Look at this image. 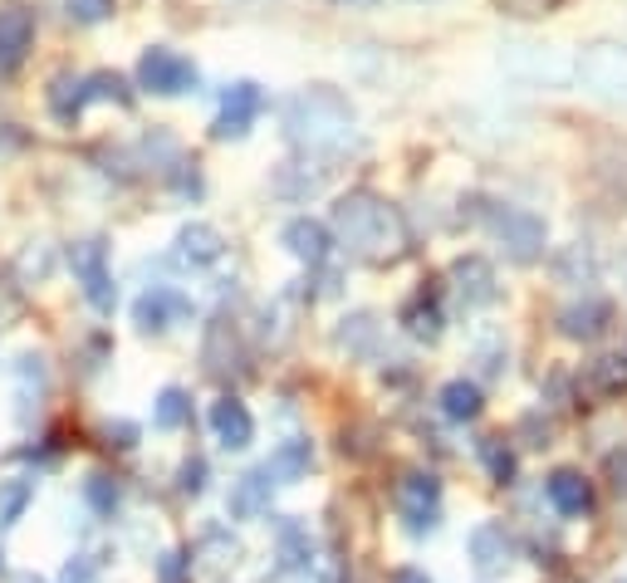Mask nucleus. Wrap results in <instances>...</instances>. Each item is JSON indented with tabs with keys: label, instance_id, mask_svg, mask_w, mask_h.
<instances>
[{
	"label": "nucleus",
	"instance_id": "1",
	"mask_svg": "<svg viewBox=\"0 0 627 583\" xmlns=\"http://www.w3.org/2000/svg\"><path fill=\"white\" fill-rule=\"evenodd\" d=\"M329 236L339 240L348 256L368 260V265H392V260H402L411 250V231H407V221H402V211L368 187L343 191V197L333 201Z\"/></svg>",
	"mask_w": 627,
	"mask_h": 583
},
{
	"label": "nucleus",
	"instance_id": "2",
	"mask_svg": "<svg viewBox=\"0 0 627 583\" xmlns=\"http://www.w3.org/2000/svg\"><path fill=\"white\" fill-rule=\"evenodd\" d=\"M280 123L290 148H299L304 158H343L348 148H358V109L333 84H309L290 94Z\"/></svg>",
	"mask_w": 627,
	"mask_h": 583
},
{
	"label": "nucleus",
	"instance_id": "3",
	"mask_svg": "<svg viewBox=\"0 0 627 583\" xmlns=\"http://www.w3.org/2000/svg\"><path fill=\"white\" fill-rule=\"evenodd\" d=\"M568 79H574L578 89H588L593 99L627 109V45H617V40L583 45V50L574 54V64H568Z\"/></svg>",
	"mask_w": 627,
	"mask_h": 583
},
{
	"label": "nucleus",
	"instance_id": "4",
	"mask_svg": "<svg viewBox=\"0 0 627 583\" xmlns=\"http://www.w3.org/2000/svg\"><path fill=\"white\" fill-rule=\"evenodd\" d=\"M480 221H485V231L500 240V250H505L515 265H534V260L544 256L549 226L534 216V211L509 207V201H485V207H480Z\"/></svg>",
	"mask_w": 627,
	"mask_h": 583
},
{
	"label": "nucleus",
	"instance_id": "5",
	"mask_svg": "<svg viewBox=\"0 0 627 583\" xmlns=\"http://www.w3.org/2000/svg\"><path fill=\"white\" fill-rule=\"evenodd\" d=\"M69 270H74L78 289H84V299L98 309V314H113L118 305V285H113V270H108V246L98 236L88 240H74L69 246Z\"/></svg>",
	"mask_w": 627,
	"mask_h": 583
},
{
	"label": "nucleus",
	"instance_id": "6",
	"mask_svg": "<svg viewBox=\"0 0 627 583\" xmlns=\"http://www.w3.org/2000/svg\"><path fill=\"white\" fill-rule=\"evenodd\" d=\"M137 84H143L147 94H157V99H182V94H192L196 84H201V74H196V64L186 60V54L167 50V45H152V50H143V60H137Z\"/></svg>",
	"mask_w": 627,
	"mask_h": 583
},
{
	"label": "nucleus",
	"instance_id": "7",
	"mask_svg": "<svg viewBox=\"0 0 627 583\" xmlns=\"http://www.w3.org/2000/svg\"><path fill=\"white\" fill-rule=\"evenodd\" d=\"M265 113V94L260 84L241 79L221 94V113H216V138H245L255 128V119Z\"/></svg>",
	"mask_w": 627,
	"mask_h": 583
},
{
	"label": "nucleus",
	"instance_id": "8",
	"mask_svg": "<svg viewBox=\"0 0 627 583\" xmlns=\"http://www.w3.org/2000/svg\"><path fill=\"white\" fill-rule=\"evenodd\" d=\"M397 505H402V520H407L411 534L437 530V514H441V485H437V475L411 471L407 481H402V491H397Z\"/></svg>",
	"mask_w": 627,
	"mask_h": 583
},
{
	"label": "nucleus",
	"instance_id": "9",
	"mask_svg": "<svg viewBox=\"0 0 627 583\" xmlns=\"http://www.w3.org/2000/svg\"><path fill=\"white\" fill-rule=\"evenodd\" d=\"M280 240H284V250H290L294 260H304V265H323V260L333 256V236H329V226L323 221H314V216H294V221H284V231H280Z\"/></svg>",
	"mask_w": 627,
	"mask_h": 583
},
{
	"label": "nucleus",
	"instance_id": "10",
	"mask_svg": "<svg viewBox=\"0 0 627 583\" xmlns=\"http://www.w3.org/2000/svg\"><path fill=\"white\" fill-rule=\"evenodd\" d=\"M35 45V11L25 5H0V74H10Z\"/></svg>",
	"mask_w": 627,
	"mask_h": 583
},
{
	"label": "nucleus",
	"instance_id": "11",
	"mask_svg": "<svg viewBox=\"0 0 627 583\" xmlns=\"http://www.w3.org/2000/svg\"><path fill=\"white\" fill-rule=\"evenodd\" d=\"M186 314H192V305H186L176 289H167V285L137 295V305H133V319H137L143 334H162V328H172L176 319H186Z\"/></svg>",
	"mask_w": 627,
	"mask_h": 583
},
{
	"label": "nucleus",
	"instance_id": "12",
	"mask_svg": "<svg viewBox=\"0 0 627 583\" xmlns=\"http://www.w3.org/2000/svg\"><path fill=\"white\" fill-rule=\"evenodd\" d=\"M613 324V305H607L603 295H583V299H574V305L558 314V334L564 338H598L603 328Z\"/></svg>",
	"mask_w": 627,
	"mask_h": 583
},
{
	"label": "nucleus",
	"instance_id": "13",
	"mask_svg": "<svg viewBox=\"0 0 627 583\" xmlns=\"http://www.w3.org/2000/svg\"><path fill=\"white\" fill-rule=\"evenodd\" d=\"M466 554L476 559V569L495 573V569H505V563L515 559V539L505 534V524L485 520V524H476V530L466 534Z\"/></svg>",
	"mask_w": 627,
	"mask_h": 583
},
{
	"label": "nucleus",
	"instance_id": "14",
	"mask_svg": "<svg viewBox=\"0 0 627 583\" xmlns=\"http://www.w3.org/2000/svg\"><path fill=\"white\" fill-rule=\"evenodd\" d=\"M211 432L216 442L225 446V451H245V446L255 442V417L245 402H235V397H221V402L211 407Z\"/></svg>",
	"mask_w": 627,
	"mask_h": 583
},
{
	"label": "nucleus",
	"instance_id": "15",
	"mask_svg": "<svg viewBox=\"0 0 627 583\" xmlns=\"http://www.w3.org/2000/svg\"><path fill=\"white\" fill-rule=\"evenodd\" d=\"M544 495H549V505H554L558 514H568V520H578V514L593 510V485H588L578 471H554L544 481Z\"/></svg>",
	"mask_w": 627,
	"mask_h": 583
},
{
	"label": "nucleus",
	"instance_id": "16",
	"mask_svg": "<svg viewBox=\"0 0 627 583\" xmlns=\"http://www.w3.org/2000/svg\"><path fill=\"white\" fill-rule=\"evenodd\" d=\"M221 250H225V240H221V231L216 226H206V221H192V226H182L176 231V260L182 265H216L221 260Z\"/></svg>",
	"mask_w": 627,
	"mask_h": 583
},
{
	"label": "nucleus",
	"instance_id": "17",
	"mask_svg": "<svg viewBox=\"0 0 627 583\" xmlns=\"http://www.w3.org/2000/svg\"><path fill=\"white\" fill-rule=\"evenodd\" d=\"M451 280H456V295L466 299V305H490V299L500 295L495 270H490V260H480V256H460L456 265H451Z\"/></svg>",
	"mask_w": 627,
	"mask_h": 583
},
{
	"label": "nucleus",
	"instance_id": "18",
	"mask_svg": "<svg viewBox=\"0 0 627 583\" xmlns=\"http://www.w3.org/2000/svg\"><path fill=\"white\" fill-rule=\"evenodd\" d=\"M45 99H49V113H54L59 123H74L78 113L94 103V99H88V74H69V70L54 74V79H49V94H45Z\"/></svg>",
	"mask_w": 627,
	"mask_h": 583
},
{
	"label": "nucleus",
	"instance_id": "19",
	"mask_svg": "<svg viewBox=\"0 0 627 583\" xmlns=\"http://www.w3.org/2000/svg\"><path fill=\"white\" fill-rule=\"evenodd\" d=\"M505 70L544 79V84L568 79V64H554V54H544V45H505Z\"/></svg>",
	"mask_w": 627,
	"mask_h": 583
},
{
	"label": "nucleus",
	"instance_id": "20",
	"mask_svg": "<svg viewBox=\"0 0 627 583\" xmlns=\"http://www.w3.org/2000/svg\"><path fill=\"white\" fill-rule=\"evenodd\" d=\"M270 475L265 471H250V475H241L235 481V491H231V514H241V520H255V514H265L270 510Z\"/></svg>",
	"mask_w": 627,
	"mask_h": 583
},
{
	"label": "nucleus",
	"instance_id": "21",
	"mask_svg": "<svg viewBox=\"0 0 627 583\" xmlns=\"http://www.w3.org/2000/svg\"><path fill=\"white\" fill-rule=\"evenodd\" d=\"M558 280H568V285H593L598 275V256H593V240H574V246H564V256L554 260Z\"/></svg>",
	"mask_w": 627,
	"mask_h": 583
},
{
	"label": "nucleus",
	"instance_id": "22",
	"mask_svg": "<svg viewBox=\"0 0 627 583\" xmlns=\"http://www.w3.org/2000/svg\"><path fill=\"white\" fill-rule=\"evenodd\" d=\"M309 461H314V451H309V442H284L280 451L270 456V461L260 466L270 481H299L304 471H309Z\"/></svg>",
	"mask_w": 627,
	"mask_h": 583
},
{
	"label": "nucleus",
	"instance_id": "23",
	"mask_svg": "<svg viewBox=\"0 0 627 583\" xmlns=\"http://www.w3.org/2000/svg\"><path fill=\"white\" fill-rule=\"evenodd\" d=\"M441 412H446L451 422H470V417H480V387L466 383V377H451V383L441 387Z\"/></svg>",
	"mask_w": 627,
	"mask_h": 583
},
{
	"label": "nucleus",
	"instance_id": "24",
	"mask_svg": "<svg viewBox=\"0 0 627 583\" xmlns=\"http://www.w3.org/2000/svg\"><path fill=\"white\" fill-rule=\"evenodd\" d=\"M402 324H407L411 338H437L441 334V305L431 295H417L407 309H402Z\"/></svg>",
	"mask_w": 627,
	"mask_h": 583
},
{
	"label": "nucleus",
	"instance_id": "25",
	"mask_svg": "<svg viewBox=\"0 0 627 583\" xmlns=\"http://www.w3.org/2000/svg\"><path fill=\"white\" fill-rule=\"evenodd\" d=\"M186 412H192V402H186L182 387H162V397H157V412L152 422L162 426V432H176V426L186 422Z\"/></svg>",
	"mask_w": 627,
	"mask_h": 583
},
{
	"label": "nucleus",
	"instance_id": "26",
	"mask_svg": "<svg viewBox=\"0 0 627 583\" xmlns=\"http://www.w3.org/2000/svg\"><path fill=\"white\" fill-rule=\"evenodd\" d=\"M598 172L627 197V142H607V148L598 152Z\"/></svg>",
	"mask_w": 627,
	"mask_h": 583
},
{
	"label": "nucleus",
	"instance_id": "27",
	"mask_svg": "<svg viewBox=\"0 0 627 583\" xmlns=\"http://www.w3.org/2000/svg\"><path fill=\"white\" fill-rule=\"evenodd\" d=\"M309 554H314L309 534H304L299 524H284V530H280V559H284V569H299Z\"/></svg>",
	"mask_w": 627,
	"mask_h": 583
},
{
	"label": "nucleus",
	"instance_id": "28",
	"mask_svg": "<svg viewBox=\"0 0 627 583\" xmlns=\"http://www.w3.org/2000/svg\"><path fill=\"white\" fill-rule=\"evenodd\" d=\"M118 0H64V15L74 25H103L108 15H113Z\"/></svg>",
	"mask_w": 627,
	"mask_h": 583
},
{
	"label": "nucleus",
	"instance_id": "29",
	"mask_svg": "<svg viewBox=\"0 0 627 583\" xmlns=\"http://www.w3.org/2000/svg\"><path fill=\"white\" fill-rule=\"evenodd\" d=\"M372 334H378L372 314H353V319H343V328H339V348H368Z\"/></svg>",
	"mask_w": 627,
	"mask_h": 583
},
{
	"label": "nucleus",
	"instance_id": "30",
	"mask_svg": "<svg viewBox=\"0 0 627 583\" xmlns=\"http://www.w3.org/2000/svg\"><path fill=\"white\" fill-rule=\"evenodd\" d=\"M480 456H485L490 475H495L500 485L515 481V456H509V446H505V442H485V446H480Z\"/></svg>",
	"mask_w": 627,
	"mask_h": 583
},
{
	"label": "nucleus",
	"instance_id": "31",
	"mask_svg": "<svg viewBox=\"0 0 627 583\" xmlns=\"http://www.w3.org/2000/svg\"><path fill=\"white\" fill-rule=\"evenodd\" d=\"M505 15H515V21H539V15H554L564 0H495Z\"/></svg>",
	"mask_w": 627,
	"mask_h": 583
},
{
	"label": "nucleus",
	"instance_id": "32",
	"mask_svg": "<svg viewBox=\"0 0 627 583\" xmlns=\"http://www.w3.org/2000/svg\"><path fill=\"white\" fill-rule=\"evenodd\" d=\"M29 495H35V485H29V481L5 485V491H0V520H5V524H15V520H20V510H25V505H29Z\"/></svg>",
	"mask_w": 627,
	"mask_h": 583
},
{
	"label": "nucleus",
	"instance_id": "33",
	"mask_svg": "<svg viewBox=\"0 0 627 583\" xmlns=\"http://www.w3.org/2000/svg\"><path fill=\"white\" fill-rule=\"evenodd\" d=\"M84 495H88V505H94L98 514H113V505H118V485L108 481V475H94Z\"/></svg>",
	"mask_w": 627,
	"mask_h": 583
},
{
	"label": "nucleus",
	"instance_id": "34",
	"mask_svg": "<svg viewBox=\"0 0 627 583\" xmlns=\"http://www.w3.org/2000/svg\"><path fill=\"white\" fill-rule=\"evenodd\" d=\"M182 491L186 495H201L206 491V461H201V456H192V461L182 466Z\"/></svg>",
	"mask_w": 627,
	"mask_h": 583
},
{
	"label": "nucleus",
	"instance_id": "35",
	"mask_svg": "<svg viewBox=\"0 0 627 583\" xmlns=\"http://www.w3.org/2000/svg\"><path fill=\"white\" fill-rule=\"evenodd\" d=\"M176 559H182V554H167L162 559V583H182V563Z\"/></svg>",
	"mask_w": 627,
	"mask_h": 583
},
{
	"label": "nucleus",
	"instance_id": "36",
	"mask_svg": "<svg viewBox=\"0 0 627 583\" xmlns=\"http://www.w3.org/2000/svg\"><path fill=\"white\" fill-rule=\"evenodd\" d=\"M613 475H617V495H627V456H613Z\"/></svg>",
	"mask_w": 627,
	"mask_h": 583
},
{
	"label": "nucleus",
	"instance_id": "37",
	"mask_svg": "<svg viewBox=\"0 0 627 583\" xmlns=\"http://www.w3.org/2000/svg\"><path fill=\"white\" fill-rule=\"evenodd\" d=\"M88 573H94V563H69V569H64V583H84Z\"/></svg>",
	"mask_w": 627,
	"mask_h": 583
},
{
	"label": "nucleus",
	"instance_id": "38",
	"mask_svg": "<svg viewBox=\"0 0 627 583\" xmlns=\"http://www.w3.org/2000/svg\"><path fill=\"white\" fill-rule=\"evenodd\" d=\"M323 5H339V11H372L378 0H323Z\"/></svg>",
	"mask_w": 627,
	"mask_h": 583
},
{
	"label": "nucleus",
	"instance_id": "39",
	"mask_svg": "<svg viewBox=\"0 0 627 583\" xmlns=\"http://www.w3.org/2000/svg\"><path fill=\"white\" fill-rule=\"evenodd\" d=\"M392 583H431V579L421 569H397V579H392Z\"/></svg>",
	"mask_w": 627,
	"mask_h": 583
},
{
	"label": "nucleus",
	"instance_id": "40",
	"mask_svg": "<svg viewBox=\"0 0 627 583\" xmlns=\"http://www.w3.org/2000/svg\"><path fill=\"white\" fill-rule=\"evenodd\" d=\"M623 275H627V256H623Z\"/></svg>",
	"mask_w": 627,
	"mask_h": 583
},
{
	"label": "nucleus",
	"instance_id": "41",
	"mask_svg": "<svg viewBox=\"0 0 627 583\" xmlns=\"http://www.w3.org/2000/svg\"><path fill=\"white\" fill-rule=\"evenodd\" d=\"M411 5H427V0H411Z\"/></svg>",
	"mask_w": 627,
	"mask_h": 583
},
{
	"label": "nucleus",
	"instance_id": "42",
	"mask_svg": "<svg viewBox=\"0 0 627 583\" xmlns=\"http://www.w3.org/2000/svg\"><path fill=\"white\" fill-rule=\"evenodd\" d=\"M623 363H627V358H623Z\"/></svg>",
	"mask_w": 627,
	"mask_h": 583
}]
</instances>
